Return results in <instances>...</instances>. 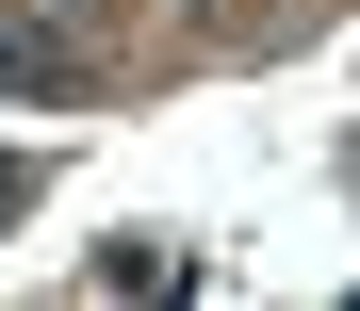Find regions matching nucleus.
Returning a JSON list of instances; mask_svg holds the SVG:
<instances>
[{
  "label": "nucleus",
  "mask_w": 360,
  "mask_h": 311,
  "mask_svg": "<svg viewBox=\"0 0 360 311\" xmlns=\"http://www.w3.org/2000/svg\"><path fill=\"white\" fill-rule=\"evenodd\" d=\"M0 229H17V164H0Z\"/></svg>",
  "instance_id": "f03ea898"
},
{
  "label": "nucleus",
  "mask_w": 360,
  "mask_h": 311,
  "mask_svg": "<svg viewBox=\"0 0 360 311\" xmlns=\"http://www.w3.org/2000/svg\"><path fill=\"white\" fill-rule=\"evenodd\" d=\"M0 82H17V99H49V82H66V49H49V17H17V0H0Z\"/></svg>",
  "instance_id": "f257e3e1"
}]
</instances>
